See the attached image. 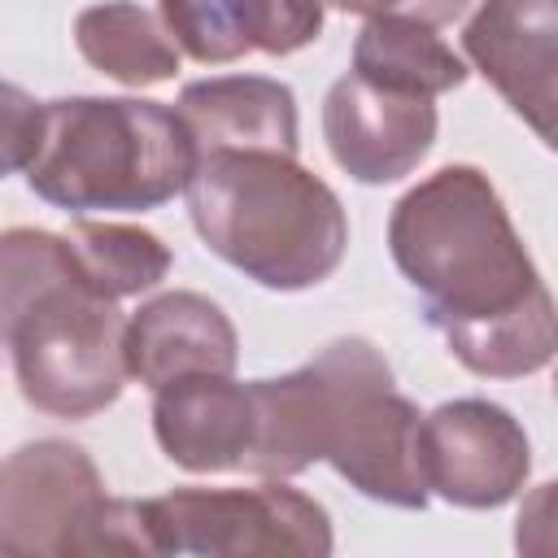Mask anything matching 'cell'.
<instances>
[{
	"instance_id": "4",
	"label": "cell",
	"mask_w": 558,
	"mask_h": 558,
	"mask_svg": "<svg viewBox=\"0 0 558 558\" xmlns=\"http://www.w3.org/2000/svg\"><path fill=\"white\" fill-rule=\"evenodd\" d=\"M196 148L170 105L61 96L39 113L26 183L65 214H144L187 187Z\"/></svg>"
},
{
	"instance_id": "19",
	"label": "cell",
	"mask_w": 558,
	"mask_h": 558,
	"mask_svg": "<svg viewBox=\"0 0 558 558\" xmlns=\"http://www.w3.org/2000/svg\"><path fill=\"white\" fill-rule=\"evenodd\" d=\"M39 113L44 105L26 87L0 78V179L13 170H26L39 140Z\"/></svg>"
},
{
	"instance_id": "17",
	"label": "cell",
	"mask_w": 558,
	"mask_h": 558,
	"mask_svg": "<svg viewBox=\"0 0 558 558\" xmlns=\"http://www.w3.org/2000/svg\"><path fill=\"white\" fill-rule=\"evenodd\" d=\"M65 240L74 248V262L87 279V288L109 301L140 296L170 275V248L161 244V235H153L144 227L83 218L70 227Z\"/></svg>"
},
{
	"instance_id": "13",
	"label": "cell",
	"mask_w": 558,
	"mask_h": 558,
	"mask_svg": "<svg viewBox=\"0 0 558 558\" xmlns=\"http://www.w3.org/2000/svg\"><path fill=\"white\" fill-rule=\"evenodd\" d=\"M157 13L201 65H231L248 52L288 57L323 31V0H157Z\"/></svg>"
},
{
	"instance_id": "14",
	"label": "cell",
	"mask_w": 558,
	"mask_h": 558,
	"mask_svg": "<svg viewBox=\"0 0 558 558\" xmlns=\"http://www.w3.org/2000/svg\"><path fill=\"white\" fill-rule=\"evenodd\" d=\"M174 113L201 153L227 148H266V153H296V96L288 83L266 74H218L187 83L174 100Z\"/></svg>"
},
{
	"instance_id": "3",
	"label": "cell",
	"mask_w": 558,
	"mask_h": 558,
	"mask_svg": "<svg viewBox=\"0 0 558 558\" xmlns=\"http://www.w3.org/2000/svg\"><path fill=\"white\" fill-rule=\"evenodd\" d=\"M183 192L205 248L270 292H305L344 262V205L296 153H201Z\"/></svg>"
},
{
	"instance_id": "15",
	"label": "cell",
	"mask_w": 558,
	"mask_h": 558,
	"mask_svg": "<svg viewBox=\"0 0 558 558\" xmlns=\"http://www.w3.org/2000/svg\"><path fill=\"white\" fill-rule=\"evenodd\" d=\"M83 61L126 87H153L179 74V44L166 22L135 0H105L74 17Z\"/></svg>"
},
{
	"instance_id": "5",
	"label": "cell",
	"mask_w": 558,
	"mask_h": 558,
	"mask_svg": "<svg viewBox=\"0 0 558 558\" xmlns=\"http://www.w3.org/2000/svg\"><path fill=\"white\" fill-rule=\"evenodd\" d=\"M4 554H153L140 501H118L83 445L44 436L0 462Z\"/></svg>"
},
{
	"instance_id": "18",
	"label": "cell",
	"mask_w": 558,
	"mask_h": 558,
	"mask_svg": "<svg viewBox=\"0 0 558 558\" xmlns=\"http://www.w3.org/2000/svg\"><path fill=\"white\" fill-rule=\"evenodd\" d=\"M78 262L65 235L39 227H9L0 231V344L9 340L13 323L57 283L78 279Z\"/></svg>"
},
{
	"instance_id": "10",
	"label": "cell",
	"mask_w": 558,
	"mask_h": 558,
	"mask_svg": "<svg viewBox=\"0 0 558 558\" xmlns=\"http://www.w3.org/2000/svg\"><path fill=\"white\" fill-rule=\"evenodd\" d=\"M462 52L536 140L554 144L558 0H480L462 31Z\"/></svg>"
},
{
	"instance_id": "7",
	"label": "cell",
	"mask_w": 558,
	"mask_h": 558,
	"mask_svg": "<svg viewBox=\"0 0 558 558\" xmlns=\"http://www.w3.org/2000/svg\"><path fill=\"white\" fill-rule=\"evenodd\" d=\"M140 514L153 554H331L327 510L283 480H266L257 488H174L140 501Z\"/></svg>"
},
{
	"instance_id": "12",
	"label": "cell",
	"mask_w": 558,
	"mask_h": 558,
	"mask_svg": "<svg viewBox=\"0 0 558 558\" xmlns=\"http://www.w3.org/2000/svg\"><path fill=\"white\" fill-rule=\"evenodd\" d=\"M153 436L161 453L192 471H244L253 449V397L231 375H183L153 388Z\"/></svg>"
},
{
	"instance_id": "16",
	"label": "cell",
	"mask_w": 558,
	"mask_h": 558,
	"mask_svg": "<svg viewBox=\"0 0 558 558\" xmlns=\"http://www.w3.org/2000/svg\"><path fill=\"white\" fill-rule=\"evenodd\" d=\"M353 74L375 87L427 100L466 83L462 57L436 35V26L410 17H366L353 44Z\"/></svg>"
},
{
	"instance_id": "6",
	"label": "cell",
	"mask_w": 558,
	"mask_h": 558,
	"mask_svg": "<svg viewBox=\"0 0 558 558\" xmlns=\"http://www.w3.org/2000/svg\"><path fill=\"white\" fill-rule=\"evenodd\" d=\"M126 314L118 301L87 288V279L44 292L9 331L13 375L22 397L52 418H92L113 405L131 379Z\"/></svg>"
},
{
	"instance_id": "2",
	"label": "cell",
	"mask_w": 558,
	"mask_h": 558,
	"mask_svg": "<svg viewBox=\"0 0 558 558\" xmlns=\"http://www.w3.org/2000/svg\"><path fill=\"white\" fill-rule=\"evenodd\" d=\"M253 449L248 475L288 480L314 462H331L362 497L423 510L427 480L418 453V405L397 392L388 357L340 336L305 366L279 379H253Z\"/></svg>"
},
{
	"instance_id": "20",
	"label": "cell",
	"mask_w": 558,
	"mask_h": 558,
	"mask_svg": "<svg viewBox=\"0 0 558 558\" xmlns=\"http://www.w3.org/2000/svg\"><path fill=\"white\" fill-rule=\"evenodd\" d=\"M323 4H336L362 17H410L423 26H449L453 17H462L471 0H323Z\"/></svg>"
},
{
	"instance_id": "1",
	"label": "cell",
	"mask_w": 558,
	"mask_h": 558,
	"mask_svg": "<svg viewBox=\"0 0 558 558\" xmlns=\"http://www.w3.org/2000/svg\"><path fill=\"white\" fill-rule=\"evenodd\" d=\"M388 253L471 375L523 379L554 362V296L484 170L414 183L392 205Z\"/></svg>"
},
{
	"instance_id": "9",
	"label": "cell",
	"mask_w": 558,
	"mask_h": 558,
	"mask_svg": "<svg viewBox=\"0 0 558 558\" xmlns=\"http://www.w3.org/2000/svg\"><path fill=\"white\" fill-rule=\"evenodd\" d=\"M436 105L357 78L353 70L331 83L323 100V140L331 161L357 183H397L436 144Z\"/></svg>"
},
{
	"instance_id": "8",
	"label": "cell",
	"mask_w": 558,
	"mask_h": 558,
	"mask_svg": "<svg viewBox=\"0 0 558 558\" xmlns=\"http://www.w3.org/2000/svg\"><path fill=\"white\" fill-rule=\"evenodd\" d=\"M427 493L462 510H497L527 484L532 445L523 423L484 397H458L418 418Z\"/></svg>"
},
{
	"instance_id": "11",
	"label": "cell",
	"mask_w": 558,
	"mask_h": 558,
	"mask_svg": "<svg viewBox=\"0 0 558 558\" xmlns=\"http://www.w3.org/2000/svg\"><path fill=\"white\" fill-rule=\"evenodd\" d=\"M126 371L144 388L183 375H235L240 336L227 310L201 292H161L126 318Z\"/></svg>"
}]
</instances>
